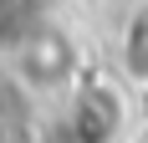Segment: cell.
<instances>
[{
  "mask_svg": "<svg viewBox=\"0 0 148 143\" xmlns=\"http://www.w3.org/2000/svg\"><path fill=\"white\" fill-rule=\"evenodd\" d=\"M0 61H5V72H10L36 102L66 97V87L87 72L77 41H72L61 26H51V21H36L31 31H21V36L0 51Z\"/></svg>",
  "mask_w": 148,
  "mask_h": 143,
  "instance_id": "obj_1",
  "label": "cell"
},
{
  "mask_svg": "<svg viewBox=\"0 0 148 143\" xmlns=\"http://www.w3.org/2000/svg\"><path fill=\"white\" fill-rule=\"evenodd\" d=\"M123 143H148V118H143V123H133V128H128V138H123Z\"/></svg>",
  "mask_w": 148,
  "mask_h": 143,
  "instance_id": "obj_4",
  "label": "cell"
},
{
  "mask_svg": "<svg viewBox=\"0 0 148 143\" xmlns=\"http://www.w3.org/2000/svg\"><path fill=\"white\" fill-rule=\"evenodd\" d=\"M118 77L128 87H148V0L133 5L118 26Z\"/></svg>",
  "mask_w": 148,
  "mask_h": 143,
  "instance_id": "obj_3",
  "label": "cell"
},
{
  "mask_svg": "<svg viewBox=\"0 0 148 143\" xmlns=\"http://www.w3.org/2000/svg\"><path fill=\"white\" fill-rule=\"evenodd\" d=\"M66 133L72 143H123L133 128V102H128V82L118 72H82L66 87Z\"/></svg>",
  "mask_w": 148,
  "mask_h": 143,
  "instance_id": "obj_2",
  "label": "cell"
}]
</instances>
